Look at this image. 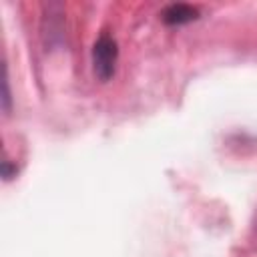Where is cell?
I'll use <instances>...</instances> for the list:
<instances>
[{
	"label": "cell",
	"instance_id": "1",
	"mask_svg": "<svg viewBox=\"0 0 257 257\" xmlns=\"http://www.w3.org/2000/svg\"><path fill=\"white\" fill-rule=\"evenodd\" d=\"M118 60V46L110 34H100L92 46V68L100 82L112 78Z\"/></svg>",
	"mask_w": 257,
	"mask_h": 257
},
{
	"label": "cell",
	"instance_id": "2",
	"mask_svg": "<svg viewBox=\"0 0 257 257\" xmlns=\"http://www.w3.org/2000/svg\"><path fill=\"white\" fill-rule=\"evenodd\" d=\"M163 22L165 24H171V26H181V24H189L193 20L199 18V10L191 4H169L165 10H163Z\"/></svg>",
	"mask_w": 257,
	"mask_h": 257
}]
</instances>
